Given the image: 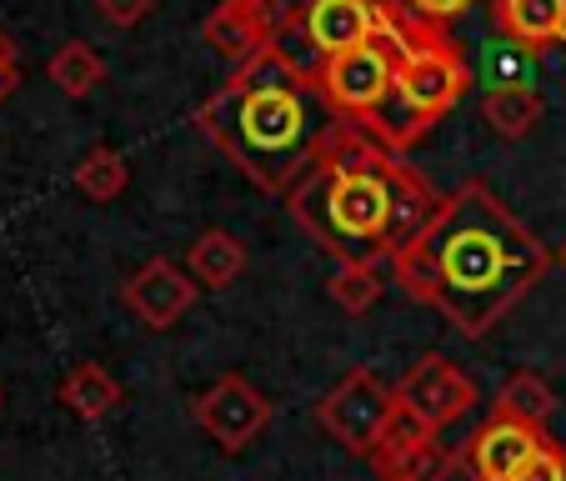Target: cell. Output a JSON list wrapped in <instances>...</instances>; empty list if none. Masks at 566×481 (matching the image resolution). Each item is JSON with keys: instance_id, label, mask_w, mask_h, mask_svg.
<instances>
[{"instance_id": "25", "label": "cell", "mask_w": 566, "mask_h": 481, "mask_svg": "<svg viewBox=\"0 0 566 481\" xmlns=\"http://www.w3.org/2000/svg\"><path fill=\"white\" fill-rule=\"evenodd\" d=\"M150 11H156V0H96V15L111 31H136Z\"/></svg>"}, {"instance_id": "23", "label": "cell", "mask_w": 566, "mask_h": 481, "mask_svg": "<svg viewBox=\"0 0 566 481\" xmlns=\"http://www.w3.org/2000/svg\"><path fill=\"white\" fill-rule=\"evenodd\" d=\"M471 6H476V0H396V11H407L411 21H421V25H437V31L461 21Z\"/></svg>"}, {"instance_id": "9", "label": "cell", "mask_w": 566, "mask_h": 481, "mask_svg": "<svg viewBox=\"0 0 566 481\" xmlns=\"http://www.w3.org/2000/svg\"><path fill=\"white\" fill-rule=\"evenodd\" d=\"M286 6L281 0H221L211 15L201 21V41L221 55L231 71L251 65L256 55H266L286 31Z\"/></svg>"}, {"instance_id": "21", "label": "cell", "mask_w": 566, "mask_h": 481, "mask_svg": "<svg viewBox=\"0 0 566 481\" xmlns=\"http://www.w3.org/2000/svg\"><path fill=\"white\" fill-rule=\"evenodd\" d=\"M441 431L437 427H427V421L417 417L411 407H401V396H396V411L386 417V427H381V437H376V447H371V467L376 461H391V457H407V451H417V447H427V441H437Z\"/></svg>"}, {"instance_id": "20", "label": "cell", "mask_w": 566, "mask_h": 481, "mask_svg": "<svg viewBox=\"0 0 566 481\" xmlns=\"http://www.w3.org/2000/svg\"><path fill=\"white\" fill-rule=\"evenodd\" d=\"M376 477L381 481H451V471H461V451L427 441V447L407 451V457H391V461H376Z\"/></svg>"}, {"instance_id": "24", "label": "cell", "mask_w": 566, "mask_h": 481, "mask_svg": "<svg viewBox=\"0 0 566 481\" xmlns=\"http://www.w3.org/2000/svg\"><path fill=\"white\" fill-rule=\"evenodd\" d=\"M512 481H566V447L546 437V447L536 451V457L526 461V467L516 471Z\"/></svg>"}, {"instance_id": "26", "label": "cell", "mask_w": 566, "mask_h": 481, "mask_svg": "<svg viewBox=\"0 0 566 481\" xmlns=\"http://www.w3.org/2000/svg\"><path fill=\"white\" fill-rule=\"evenodd\" d=\"M15 86H21V51H15L11 35L0 31V106L15 96Z\"/></svg>"}, {"instance_id": "6", "label": "cell", "mask_w": 566, "mask_h": 481, "mask_svg": "<svg viewBox=\"0 0 566 481\" xmlns=\"http://www.w3.org/2000/svg\"><path fill=\"white\" fill-rule=\"evenodd\" d=\"M411 35V15L401 35H376V41L342 51L332 61L316 65V86L326 96L336 121H352V126L371 130L381 121L386 101H391V81H396V61H401V45Z\"/></svg>"}, {"instance_id": "11", "label": "cell", "mask_w": 566, "mask_h": 481, "mask_svg": "<svg viewBox=\"0 0 566 481\" xmlns=\"http://www.w3.org/2000/svg\"><path fill=\"white\" fill-rule=\"evenodd\" d=\"M201 286L191 281V271L171 257H150L146 266H136L120 286V301L130 306V316L146 326V332H171L176 321L196 306Z\"/></svg>"}, {"instance_id": "16", "label": "cell", "mask_w": 566, "mask_h": 481, "mask_svg": "<svg viewBox=\"0 0 566 481\" xmlns=\"http://www.w3.org/2000/svg\"><path fill=\"white\" fill-rule=\"evenodd\" d=\"M481 116H486V126L502 140H522V136H532L536 121L546 116V101L536 96L532 86L512 81V86H492L481 96Z\"/></svg>"}, {"instance_id": "2", "label": "cell", "mask_w": 566, "mask_h": 481, "mask_svg": "<svg viewBox=\"0 0 566 481\" xmlns=\"http://www.w3.org/2000/svg\"><path fill=\"white\" fill-rule=\"evenodd\" d=\"M286 211L336 266H391L431 226L441 196L366 126L336 121Z\"/></svg>"}, {"instance_id": "17", "label": "cell", "mask_w": 566, "mask_h": 481, "mask_svg": "<svg viewBox=\"0 0 566 481\" xmlns=\"http://www.w3.org/2000/svg\"><path fill=\"white\" fill-rule=\"evenodd\" d=\"M492 411L496 417H512V421H526V427L546 431V421L556 417V391L536 372H512L502 386H496Z\"/></svg>"}, {"instance_id": "10", "label": "cell", "mask_w": 566, "mask_h": 481, "mask_svg": "<svg viewBox=\"0 0 566 481\" xmlns=\"http://www.w3.org/2000/svg\"><path fill=\"white\" fill-rule=\"evenodd\" d=\"M396 396H401V407H411L427 427L447 431L457 427L461 417H471L476 411V386H471V376L461 372L457 362H447V356L427 352L417 356V362L407 366V376H401V386H396Z\"/></svg>"}, {"instance_id": "3", "label": "cell", "mask_w": 566, "mask_h": 481, "mask_svg": "<svg viewBox=\"0 0 566 481\" xmlns=\"http://www.w3.org/2000/svg\"><path fill=\"white\" fill-rule=\"evenodd\" d=\"M332 126L336 116L316 86V65L281 41L226 75L196 111V136L211 140L256 191L281 201L311 171Z\"/></svg>"}, {"instance_id": "4", "label": "cell", "mask_w": 566, "mask_h": 481, "mask_svg": "<svg viewBox=\"0 0 566 481\" xmlns=\"http://www.w3.org/2000/svg\"><path fill=\"white\" fill-rule=\"evenodd\" d=\"M467 91H471V65L461 55V45L437 25L411 21V35L401 45V61H396L391 101H386L381 121L371 126V136L386 140L401 156L417 140H427L441 126V116H451L461 106Z\"/></svg>"}, {"instance_id": "15", "label": "cell", "mask_w": 566, "mask_h": 481, "mask_svg": "<svg viewBox=\"0 0 566 481\" xmlns=\"http://www.w3.org/2000/svg\"><path fill=\"white\" fill-rule=\"evenodd\" d=\"M181 266L191 271V281L201 291H226L241 281V271H247V247H241L226 226H206L191 247H186Z\"/></svg>"}, {"instance_id": "12", "label": "cell", "mask_w": 566, "mask_h": 481, "mask_svg": "<svg viewBox=\"0 0 566 481\" xmlns=\"http://www.w3.org/2000/svg\"><path fill=\"white\" fill-rule=\"evenodd\" d=\"M546 447L542 427H526L512 417H486L467 441H461V471L471 481H512L536 451Z\"/></svg>"}, {"instance_id": "7", "label": "cell", "mask_w": 566, "mask_h": 481, "mask_svg": "<svg viewBox=\"0 0 566 481\" xmlns=\"http://www.w3.org/2000/svg\"><path fill=\"white\" fill-rule=\"evenodd\" d=\"M391 411H396V386H386L381 372H371V366H352L332 391L321 396L311 417H316V427L342 451L371 457V447H376V437H381Z\"/></svg>"}, {"instance_id": "8", "label": "cell", "mask_w": 566, "mask_h": 481, "mask_svg": "<svg viewBox=\"0 0 566 481\" xmlns=\"http://www.w3.org/2000/svg\"><path fill=\"white\" fill-rule=\"evenodd\" d=\"M191 421L216 441L221 451H247L261 431L271 427V396L241 372H226L191 401Z\"/></svg>"}, {"instance_id": "27", "label": "cell", "mask_w": 566, "mask_h": 481, "mask_svg": "<svg viewBox=\"0 0 566 481\" xmlns=\"http://www.w3.org/2000/svg\"><path fill=\"white\" fill-rule=\"evenodd\" d=\"M556 261H562V271H566V241H562V251H556Z\"/></svg>"}, {"instance_id": "18", "label": "cell", "mask_w": 566, "mask_h": 481, "mask_svg": "<svg viewBox=\"0 0 566 481\" xmlns=\"http://www.w3.org/2000/svg\"><path fill=\"white\" fill-rule=\"evenodd\" d=\"M126 186H130V166L116 146H106V140H96V146L81 156V166H75V191L86 196V201H96V206L120 201Z\"/></svg>"}, {"instance_id": "5", "label": "cell", "mask_w": 566, "mask_h": 481, "mask_svg": "<svg viewBox=\"0 0 566 481\" xmlns=\"http://www.w3.org/2000/svg\"><path fill=\"white\" fill-rule=\"evenodd\" d=\"M401 31H407V11H396V0H306L301 11L286 15L281 45H291L301 61L321 65L342 51L376 41V35Z\"/></svg>"}, {"instance_id": "1", "label": "cell", "mask_w": 566, "mask_h": 481, "mask_svg": "<svg viewBox=\"0 0 566 481\" xmlns=\"http://www.w3.org/2000/svg\"><path fill=\"white\" fill-rule=\"evenodd\" d=\"M546 266L552 257L532 226H522L486 181H461L441 196L427 231L391 261V276L457 336L481 342L546 276Z\"/></svg>"}, {"instance_id": "19", "label": "cell", "mask_w": 566, "mask_h": 481, "mask_svg": "<svg viewBox=\"0 0 566 481\" xmlns=\"http://www.w3.org/2000/svg\"><path fill=\"white\" fill-rule=\"evenodd\" d=\"M45 75L55 81V91L71 101H86L91 91L106 81V55L96 51V45L86 41H65L61 51L51 55V65H45Z\"/></svg>"}, {"instance_id": "28", "label": "cell", "mask_w": 566, "mask_h": 481, "mask_svg": "<svg viewBox=\"0 0 566 481\" xmlns=\"http://www.w3.org/2000/svg\"><path fill=\"white\" fill-rule=\"evenodd\" d=\"M0 407H6V396H0Z\"/></svg>"}, {"instance_id": "22", "label": "cell", "mask_w": 566, "mask_h": 481, "mask_svg": "<svg viewBox=\"0 0 566 481\" xmlns=\"http://www.w3.org/2000/svg\"><path fill=\"white\" fill-rule=\"evenodd\" d=\"M386 291V271L381 266H336L332 281H326V296L346 311V316H361L381 301Z\"/></svg>"}, {"instance_id": "14", "label": "cell", "mask_w": 566, "mask_h": 481, "mask_svg": "<svg viewBox=\"0 0 566 481\" xmlns=\"http://www.w3.org/2000/svg\"><path fill=\"white\" fill-rule=\"evenodd\" d=\"M55 401H61V407L71 411L75 421L96 427V421H106L111 411H120L126 391H120V381L101 362H81V366H71V372L61 376V386H55Z\"/></svg>"}, {"instance_id": "13", "label": "cell", "mask_w": 566, "mask_h": 481, "mask_svg": "<svg viewBox=\"0 0 566 481\" xmlns=\"http://www.w3.org/2000/svg\"><path fill=\"white\" fill-rule=\"evenodd\" d=\"M492 25L522 55H542L566 41V0H492Z\"/></svg>"}]
</instances>
